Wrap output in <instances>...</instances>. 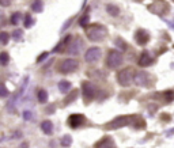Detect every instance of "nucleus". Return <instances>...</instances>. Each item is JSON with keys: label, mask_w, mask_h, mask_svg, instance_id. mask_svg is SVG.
I'll list each match as a JSON object with an SVG mask.
<instances>
[{"label": "nucleus", "mask_w": 174, "mask_h": 148, "mask_svg": "<svg viewBox=\"0 0 174 148\" xmlns=\"http://www.w3.org/2000/svg\"><path fill=\"white\" fill-rule=\"evenodd\" d=\"M86 35L92 42H102L108 35V29L99 23L90 25L86 27Z\"/></svg>", "instance_id": "nucleus-1"}, {"label": "nucleus", "mask_w": 174, "mask_h": 148, "mask_svg": "<svg viewBox=\"0 0 174 148\" xmlns=\"http://www.w3.org/2000/svg\"><path fill=\"white\" fill-rule=\"evenodd\" d=\"M135 75L136 72L133 71L132 67H127L117 73V83L123 87H128L132 82H135Z\"/></svg>", "instance_id": "nucleus-2"}, {"label": "nucleus", "mask_w": 174, "mask_h": 148, "mask_svg": "<svg viewBox=\"0 0 174 148\" xmlns=\"http://www.w3.org/2000/svg\"><path fill=\"white\" fill-rule=\"evenodd\" d=\"M78 67H79V61L76 58H65L57 65V71L63 75H68V73L75 72Z\"/></svg>", "instance_id": "nucleus-3"}, {"label": "nucleus", "mask_w": 174, "mask_h": 148, "mask_svg": "<svg viewBox=\"0 0 174 148\" xmlns=\"http://www.w3.org/2000/svg\"><path fill=\"white\" fill-rule=\"evenodd\" d=\"M135 118H136V116H121V117H117V118H114L112 123L105 125V128L106 129H117V128L127 127V125H133Z\"/></svg>", "instance_id": "nucleus-4"}, {"label": "nucleus", "mask_w": 174, "mask_h": 148, "mask_svg": "<svg viewBox=\"0 0 174 148\" xmlns=\"http://www.w3.org/2000/svg\"><path fill=\"white\" fill-rule=\"evenodd\" d=\"M123 54L120 53L118 50H109L108 52V57H106V65H108V68H118L121 64H123Z\"/></svg>", "instance_id": "nucleus-5"}, {"label": "nucleus", "mask_w": 174, "mask_h": 148, "mask_svg": "<svg viewBox=\"0 0 174 148\" xmlns=\"http://www.w3.org/2000/svg\"><path fill=\"white\" fill-rule=\"evenodd\" d=\"M82 90H83V99H84V102H86V103L91 102L92 99L97 97V94H98L97 86H95V84H92L91 82H83Z\"/></svg>", "instance_id": "nucleus-6"}, {"label": "nucleus", "mask_w": 174, "mask_h": 148, "mask_svg": "<svg viewBox=\"0 0 174 148\" xmlns=\"http://www.w3.org/2000/svg\"><path fill=\"white\" fill-rule=\"evenodd\" d=\"M169 10H170V6L165 0H157L151 6H148V11H151L155 15H165V14L169 12Z\"/></svg>", "instance_id": "nucleus-7"}, {"label": "nucleus", "mask_w": 174, "mask_h": 148, "mask_svg": "<svg viewBox=\"0 0 174 148\" xmlns=\"http://www.w3.org/2000/svg\"><path fill=\"white\" fill-rule=\"evenodd\" d=\"M99 58H101V49L97 48V46L87 49L86 54H84V60H86L87 62H90V64H92V62H97Z\"/></svg>", "instance_id": "nucleus-8"}, {"label": "nucleus", "mask_w": 174, "mask_h": 148, "mask_svg": "<svg viewBox=\"0 0 174 148\" xmlns=\"http://www.w3.org/2000/svg\"><path fill=\"white\" fill-rule=\"evenodd\" d=\"M84 121H86V117H84L83 114H72V116L68 117L67 123H68V125L72 129H76V128H79Z\"/></svg>", "instance_id": "nucleus-9"}, {"label": "nucleus", "mask_w": 174, "mask_h": 148, "mask_svg": "<svg viewBox=\"0 0 174 148\" xmlns=\"http://www.w3.org/2000/svg\"><path fill=\"white\" fill-rule=\"evenodd\" d=\"M150 75L144 71H140V72H136L135 75V84L136 86H142V87H146L147 84L150 83Z\"/></svg>", "instance_id": "nucleus-10"}, {"label": "nucleus", "mask_w": 174, "mask_h": 148, "mask_svg": "<svg viewBox=\"0 0 174 148\" xmlns=\"http://www.w3.org/2000/svg\"><path fill=\"white\" fill-rule=\"evenodd\" d=\"M94 148H116V144H114L113 139L110 137V136H105V137H102L99 141L95 143Z\"/></svg>", "instance_id": "nucleus-11"}, {"label": "nucleus", "mask_w": 174, "mask_h": 148, "mask_svg": "<svg viewBox=\"0 0 174 148\" xmlns=\"http://www.w3.org/2000/svg\"><path fill=\"white\" fill-rule=\"evenodd\" d=\"M82 46H83V41L80 38H76L72 44H69V46L67 48V52H68L69 54H72V56H75V54H79Z\"/></svg>", "instance_id": "nucleus-12"}, {"label": "nucleus", "mask_w": 174, "mask_h": 148, "mask_svg": "<svg viewBox=\"0 0 174 148\" xmlns=\"http://www.w3.org/2000/svg\"><path fill=\"white\" fill-rule=\"evenodd\" d=\"M135 39H136V42H138L139 45H146V44L150 41V34H148V33H147L146 30L140 29V30L136 31Z\"/></svg>", "instance_id": "nucleus-13"}, {"label": "nucleus", "mask_w": 174, "mask_h": 148, "mask_svg": "<svg viewBox=\"0 0 174 148\" xmlns=\"http://www.w3.org/2000/svg\"><path fill=\"white\" fill-rule=\"evenodd\" d=\"M153 57L150 56V53L148 52H143L142 54H140V58L138 60V64H139V67H148V65H151L153 64Z\"/></svg>", "instance_id": "nucleus-14"}, {"label": "nucleus", "mask_w": 174, "mask_h": 148, "mask_svg": "<svg viewBox=\"0 0 174 148\" xmlns=\"http://www.w3.org/2000/svg\"><path fill=\"white\" fill-rule=\"evenodd\" d=\"M71 38H72L71 35H67L65 38L63 39V41H61L60 44H59V45H57L56 48H54L53 52H56V53H61V52H64V50H65V48H68V46H69L68 44H69V41H71Z\"/></svg>", "instance_id": "nucleus-15"}, {"label": "nucleus", "mask_w": 174, "mask_h": 148, "mask_svg": "<svg viewBox=\"0 0 174 148\" xmlns=\"http://www.w3.org/2000/svg\"><path fill=\"white\" fill-rule=\"evenodd\" d=\"M41 129L44 131L45 135H52V132H53V124L50 121H44L41 124Z\"/></svg>", "instance_id": "nucleus-16"}, {"label": "nucleus", "mask_w": 174, "mask_h": 148, "mask_svg": "<svg viewBox=\"0 0 174 148\" xmlns=\"http://www.w3.org/2000/svg\"><path fill=\"white\" fill-rule=\"evenodd\" d=\"M76 97H78V90H72L68 95H65V98H64V105L67 106V105H69V103H72V102L76 99Z\"/></svg>", "instance_id": "nucleus-17"}, {"label": "nucleus", "mask_w": 174, "mask_h": 148, "mask_svg": "<svg viewBox=\"0 0 174 148\" xmlns=\"http://www.w3.org/2000/svg\"><path fill=\"white\" fill-rule=\"evenodd\" d=\"M69 88H71V83L67 82V80H61V82L59 83V90H60L63 94H67V92L69 91Z\"/></svg>", "instance_id": "nucleus-18"}, {"label": "nucleus", "mask_w": 174, "mask_h": 148, "mask_svg": "<svg viewBox=\"0 0 174 148\" xmlns=\"http://www.w3.org/2000/svg\"><path fill=\"white\" fill-rule=\"evenodd\" d=\"M106 11H108V14H110L112 16H117L118 14H120V8L114 4H109L106 7Z\"/></svg>", "instance_id": "nucleus-19"}, {"label": "nucleus", "mask_w": 174, "mask_h": 148, "mask_svg": "<svg viewBox=\"0 0 174 148\" xmlns=\"http://www.w3.org/2000/svg\"><path fill=\"white\" fill-rule=\"evenodd\" d=\"M31 10L34 11V12H41V11L44 10V3L41 2V0H35V2L31 4Z\"/></svg>", "instance_id": "nucleus-20"}, {"label": "nucleus", "mask_w": 174, "mask_h": 148, "mask_svg": "<svg viewBox=\"0 0 174 148\" xmlns=\"http://www.w3.org/2000/svg\"><path fill=\"white\" fill-rule=\"evenodd\" d=\"M21 21H22V12H14L10 18V22L12 25H18Z\"/></svg>", "instance_id": "nucleus-21"}, {"label": "nucleus", "mask_w": 174, "mask_h": 148, "mask_svg": "<svg viewBox=\"0 0 174 148\" xmlns=\"http://www.w3.org/2000/svg\"><path fill=\"white\" fill-rule=\"evenodd\" d=\"M88 21H90V15H88V11H87V12H84L83 16L79 19V25L82 26V27H87Z\"/></svg>", "instance_id": "nucleus-22"}, {"label": "nucleus", "mask_w": 174, "mask_h": 148, "mask_svg": "<svg viewBox=\"0 0 174 148\" xmlns=\"http://www.w3.org/2000/svg\"><path fill=\"white\" fill-rule=\"evenodd\" d=\"M48 101V91L46 90H40L38 91V102L45 103Z\"/></svg>", "instance_id": "nucleus-23"}, {"label": "nucleus", "mask_w": 174, "mask_h": 148, "mask_svg": "<svg viewBox=\"0 0 174 148\" xmlns=\"http://www.w3.org/2000/svg\"><path fill=\"white\" fill-rule=\"evenodd\" d=\"M72 144V137L69 135H65L64 137L61 139V146L63 147H69Z\"/></svg>", "instance_id": "nucleus-24"}, {"label": "nucleus", "mask_w": 174, "mask_h": 148, "mask_svg": "<svg viewBox=\"0 0 174 148\" xmlns=\"http://www.w3.org/2000/svg\"><path fill=\"white\" fill-rule=\"evenodd\" d=\"M8 60H10L8 53H7V52H3V53L0 54V62H2V65H7Z\"/></svg>", "instance_id": "nucleus-25"}, {"label": "nucleus", "mask_w": 174, "mask_h": 148, "mask_svg": "<svg viewBox=\"0 0 174 148\" xmlns=\"http://www.w3.org/2000/svg\"><path fill=\"white\" fill-rule=\"evenodd\" d=\"M33 23H34V21L31 19V16H30V15H26V16H25V27H26V29L31 27Z\"/></svg>", "instance_id": "nucleus-26"}, {"label": "nucleus", "mask_w": 174, "mask_h": 148, "mask_svg": "<svg viewBox=\"0 0 174 148\" xmlns=\"http://www.w3.org/2000/svg\"><path fill=\"white\" fill-rule=\"evenodd\" d=\"M163 97L166 98V102L174 101V91H166L165 94H163Z\"/></svg>", "instance_id": "nucleus-27"}, {"label": "nucleus", "mask_w": 174, "mask_h": 148, "mask_svg": "<svg viewBox=\"0 0 174 148\" xmlns=\"http://www.w3.org/2000/svg\"><path fill=\"white\" fill-rule=\"evenodd\" d=\"M11 35H12V38H14V39H16V41H19V39L22 38V35H23V31L18 29V30H15V31H14Z\"/></svg>", "instance_id": "nucleus-28"}, {"label": "nucleus", "mask_w": 174, "mask_h": 148, "mask_svg": "<svg viewBox=\"0 0 174 148\" xmlns=\"http://www.w3.org/2000/svg\"><path fill=\"white\" fill-rule=\"evenodd\" d=\"M8 38H10V34H7V33H4V31L0 34V39H2V44H3V45H6V44L8 42Z\"/></svg>", "instance_id": "nucleus-29"}, {"label": "nucleus", "mask_w": 174, "mask_h": 148, "mask_svg": "<svg viewBox=\"0 0 174 148\" xmlns=\"http://www.w3.org/2000/svg\"><path fill=\"white\" fill-rule=\"evenodd\" d=\"M11 2H12V0H0V4L3 7H8L11 4Z\"/></svg>", "instance_id": "nucleus-30"}, {"label": "nucleus", "mask_w": 174, "mask_h": 148, "mask_svg": "<svg viewBox=\"0 0 174 148\" xmlns=\"http://www.w3.org/2000/svg\"><path fill=\"white\" fill-rule=\"evenodd\" d=\"M46 57H48V53H46V52H45V53H42V54H41V56H40V57H38V60H37V61H38V62H41L42 60H45V58H46Z\"/></svg>", "instance_id": "nucleus-31"}, {"label": "nucleus", "mask_w": 174, "mask_h": 148, "mask_svg": "<svg viewBox=\"0 0 174 148\" xmlns=\"http://www.w3.org/2000/svg\"><path fill=\"white\" fill-rule=\"evenodd\" d=\"M7 95V87H6V84H3V90H2V97L4 98Z\"/></svg>", "instance_id": "nucleus-32"}, {"label": "nucleus", "mask_w": 174, "mask_h": 148, "mask_svg": "<svg viewBox=\"0 0 174 148\" xmlns=\"http://www.w3.org/2000/svg\"><path fill=\"white\" fill-rule=\"evenodd\" d=\"M23 117L26 118V120H29V118L31 117V114H30V112H27V110H26V112L23 113Z\"/></svg>", "instance_id": "nucleus-33"}, {"label": "nucleus", "mask_w": 174, "mask_h": 148, "mask_svg": "<svg viewBox=\"0 0 174 148\" xmlns=\"http://www.w3.org/2000/svg\"><path fill=\"white\" fill-rule=\"evenodd\" d=\"M136 2H142V0H136Z\"/></svg>", "instance_id": "nucleus-34"}]
</instances>
